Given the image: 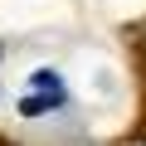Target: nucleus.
Instances as JSON below:
<instances>
[{"instance_id": "2", "label": "nucleus", "mask_w": 146, "mask_h": 146, "mask_svg": "<svg viewBox=\"0 0 146 146\" xmlns=\"http://www.w3.org/2000/svg\"><path fill=\"white\" fill-rule=\"evenodd\" d=\"M0 54H5V44H0Z\"/></svg>"}, {"instance_id": "1", "label": "nucleus", "mask_w": 146, "mask_h": 146, "mask_svg": "<svg viewBox=\"0 0 146 146\" xmlns=\"http://www.w3.org/2000/svg\"><path fill=\"white\" fill-rule=\"evenodd\" d=\"M58 107H68L63 78H58L54 68H34V73H29V88H25L20 102H15V112H20V117H44V112H58Z\"/></svg>"}]
</instances>
